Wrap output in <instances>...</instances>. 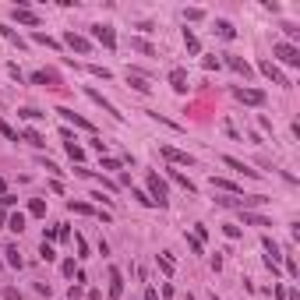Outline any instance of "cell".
Wrapping results in <instances>:
<instances>
[{"label":"cell","mask_w":300,"mask_h":300,"mask_svg":"<svg viewBox=\"0 0 300 300\" xmlns=\"http://www.w3.org/2000/svg\"><path fill=\"white\" fill-rule=\"evenodd\" d=\"M272 57H276L279 64H286V68H300V50L293 43H276V46H272ZM276 60H272V64H276Z\"/></svg>","instance_id":"obj_1"},{"label":"cell","mask_w":300,"mask_h":300,"mask_svg":"<svg viewBox=\"0 0 300 300\" xmlns=\"http://www.w3.org/2000/svg\"><path fill=\"white\" fill-rule=\"evenodd\" d=\"M145 180H149V198L159 205V209H166V202H170V198H166V180H162L159 173H149Z\"/></svg>","instance_id":"obj_2"},{"label":"cell","mask_w":300,"mask_h":300,"mask_svg":"<svg viewBox=\"0 0 300 300\" xmlns=\"http://www.w3.org/2000/svg\"><path fill=\"white\" fill-rule=\"evenodd\" d=\"M258 71H261V75L269 78V81H276L279 88H290V78L283 75V71H279V68H276L272 60H261V64H258Z\"/></svg>","instance_id":"obj_3"},{"label":"cell","mask_w":300,"mask_h":300,"mask_svg":"<svg viewBox=\"0 0 300 300\" xmlns=\"http://www.w3.org/2000/svg\"><path fill=\"white\" fill-rule=\"evenodd\" d=\"M162 159H170V162H177V166H194L198 159L191 155V152H180V149H173V145H162Z\"/></svg>","instance_id":"obj_4"},{"label":"cell","mask_w":300,"mask_h":300,"mask_svg":"<svg viewBox=\"0 0 300 300\" xmlns=\"http://www.w3.org/2000/svg\"><path fill=\"white\" fill-rule=\"evenodd\" d=\"M92 39L103 43L106 50H117V32H113L110 25H92Z\"/></svg>","instance_id":"obj_5"},{"label":"cell","mask_w":300,"mask_h":300,"mask_svg":"<svg viewBox=\"0 0 300 300\" xmlns=\"http://www.w3.org/2000/svg\"><path fill=\"white\" fill-rule=\"evenodd\" d=\"M233 95H237L240 103H247V106H261V103H265V92H261V88H233Z\"/></svg>","instance_id":"obj_6"},{"label":"cell","mask_w":300,"mask_h":300,"mask_svg":"<svg viewBox=\"0 0 300 300\" xmlns=\"http://www.w3.org/2000/svg\"><path fill=\"white\" fill-rule=\"evenodd\" d=\"M85 95H88V99H92L95 106H103V110H106L110 117H117V120H124V113H117V106H113L110 99H103V92H95V88H85Z\"/></svg>","instance_id":"obj_7"},{"label":"cell","mask_w":300,"mask_h":300,"mask_svg":"<svg viewBox=\"0 0 300 300\" xmlns=\"http://www.w3.org/2000/svg\"><path fill=\"white\" fill-rule=\"evenodd\" d=\"M11 18H14L18 25H28V28H39V14H32L28 7H14V11H11Z\"/></svg>","instance_id":"obj_8"},{"label":"cell","mask_w":300,"mask_h":300,"mask_svg":"<svg viewBox=\"0 0 300 300\" xmlns=\"http://www.w3.org/2000/svg\"><path fill=\"white\" fill-rule=\"evenodd\" d=\"M223 162H226V166H233L237 173H244V177H251V180H258V177H261V173H258V170H251V166H247L244 159H233V155H223Z\"/></svg>","instance_id":"obj_9"},{"label":"cell","mask_w":300,"mask_h":300,"mask_svg":"<svg viewBox=\"0 0 300 300\" xmlns=\"http://www.w3.org/2000/svg\"><path fill=\"white\" fill-rule=\"evenodd\" d=\"M124 293V276H120V269H110V300H120Z\"/></svg>","instance_id":"obj_10"},{"label":"cell","mask_w":300,"mask_h":300,"mask_svg":"<svg viewBox=\"0 0 300 300\" xmlns=\"http://www.w3.org/2000/svg\"><path fill=\"white\" fill-rule=\"evenodd\" d=\"M64 43H68V46H71V50H78V53H81V57H85V53H88V50H92V43H88V39H85V36H75V32H68V36H64Z\"/></svg>","instance_id":"obj_11"},{"label":"cell","mask_w":300,"mask_h":300,"mask_svg":"<svg viewBox=\"0 0 300 300\" xmlns=\"http://www.w3.org/2000/svg\"><path fill=\"white\" fill-rule=\"evenodd\" d=\"M212 28H216V36H219V39H226V43H233V39H237V28H233L226 18H216V25H212Z\"/></svg>","instance_id":"obj_12"},{"label":"cell","mask_w":300,"mask_h":300,"mask_svg":"<svg viewBox=\"0 0 300 300\" xmlns=\"http://www.w3.org/2000/svg\"><path fill=\"white\" fill-rule=\"evenodd\" d=\"M127 85H131L135 92H142V95H149V92H152L149 78H142V75H138V71H127Z\"/></svg>","instance_id":"obj_13"},{"label":"cell","mask_w":300,"mask_h":300,"mask_svg":"<svg viewBox=\"0 0 300 300\" xmlns=\"http://www.w3.org/2000/svg\"><path fill=\"white\" fill-rule=\"evenodd\" d=\"M4 261H7L11 269H21V265H25V258H21L18 244H7V247H4Z\"/></svg>","instance_id":"obj_14"},{"label":"cell","mask_w":300,"mask_h":300,"mask_svg":"<svg viewBox=\"0 0 300 300\" xmlns=\"http://www.w3.org/2000/svg\"><path fill=\"white\" fill-rule=\"evenodd\" d=\"M32 81H36V85H46V88H60V78H57V71H36V75H32Z\"/></svg>","instance_id":"obj_15"},{"label":"cell","mask_w":300,"mask_h":300,"mask_svg":"<svg viewBox=\"0 0 300 300\" xmlns=\"http://www.w3.org/2000/svg\"><path fill=\"white\" fill-rule=\"evenodd\" d=\"M226 68H229V71H237V75H244V78L254 75V71H251V64H247L244 57H226Z\"/></svg>","instance_id":"obj_16"},{"label":"cell","mask_w":300,"mask_h":300,"mask_svg":"<svg viewBox=\"0 0 300 300\" xmlns=\"http://www.w3.org/2000/svg\"><path fill=\"white\" fill-rule=\"evenodd\" d=\"M57 113H60V117H64V120H71V124H75V127H85V131H92V124H88V120H85V117H78L75 110H68V106H57Z\"/></svg>","instance_id":"obj_17"},{"label":"cell","mask_w":300,"mask_h":300,"mask_svg":"<svg viewBox=\"0 0 300 300\" xmlns=\"http://www.w3.org/2000/svg\"><path fill=\"white\" fill-rule=\"evenodd\" d=\"M170 85H173V92H187V71L184 68H173L170 71Z\"/></svg>","instance_id":"obj_18"},{"label":"cell","mask_w":300,"mask_h":300,"mask_svg":"<svg viewBox=\"0 0 300 300\" xmlns=\"http://www.w3.org/2000/svg\"><path fill=\"white\" fill-rule=\"evenodd\" d=\"M170 180H173V184H180V187H184L187 194H198V187H194V180H191V177H184L180 170H170Z\"/></svg>","instance_id":"obj_19"},{"label":"cell","mask_w":300,"mask_h":300,"mask_svg":"<svg viewBox=\"0 0 300 300\" xmlns=\"http://www.w3.org/2000/svg\"><path fill=\"white\" fill-rule=\"evenodd\" d=\"M240 219H244L247 226H261V229H265V226H272L269 216H258V212H247V209H240Z\"/></svg>","instance_id":"obj_20"},{"label":"cell","mask_w":300,"mask_h":300,"mask_svg":"<svg viewBox=\"0 0 300 300\" xmlns=\"http://www.w3.org/2000/svg\"><path fill=\"white\" fill-rule=\"evenodd\" d=\"M212 187H216V191H229L233 198H237V194L244 191L240 184H233V180H226V177H212Z\"/></svg>","instance_id":"obj_21"},{"label":"cell","mask_w":300,"mask_h":300,"mask_svg":"<svg viewBox=\"0 0 300 300\" xmlns=\"http://www.w3.org/2000/svg\"><path fill=\"white\" fill-rule=\"evenodd\" d=\"M184 46H187V53H198L202 50V43H198V36L191 28H184Z\"/></svg>","instance_id":"obj_22"},{"label":"cell","mask_w":300,"mask_h":300,"mask_svg":"<svg viewBox=\"0 0 300 300\" xmlns=\"http://www.w3.org/2000/svg\"><path fill=\"white\" fill-rule=\"evenodd\" d=\"M21 138H25V142H28V145H32V149H43V145H46V138H43V135H39V131H32V127H28V131H25V135H21Z\"/></svg>","instance_id":"obj_23"},{"label":"cell","mask_w":300,"mask_h":300,"mask_svg":"<svg viewBox=\"0 0 300 300\" xmlns=\"http://www.w3.org/2000/svg\"><path fill=\"white\" fill-rule=\"evenodd\" d=\"M155 265H159L162 276H173V258L170 254H155Z\"/></svg>","instance_id":"obj_24"},{"label":"cell","mask_w":300,"mask_h":300,"mask_svg":"<svg viewBox=\"0 0 300 300\" xmlns=\"http://www.w3.org/2000/svg\"><path fill=\"white\" fill-rule=\"evenodd\" d=\"M32 39H36L39 46H50V50H60V43H57V39H50L46 32H32Z\"/></svg>","instance_id":"obj_25"},{"label":"cell","mask_w":300,"mask_h":300,"mask_svg":"<svg viewBox=\"0 0 300 300\" xmlns=\"http://www.w3.org/2000/svg\"><path fill=\"white\" fill-rule=\"evenodd\" d=\"M28 216H39V219H43V216H46V202H43V198H32V202H28Z\"/></svg>","instance_id":"obj_26"},{"label":"cell","mask_w":300,"mask_h":300,"mask_svg":"<svg viewBox=\"0 0 300 300\" xmlns=\"http://www.w3.org/2000/svg\"><path fill=\"white\" fill-rule=\"evenodd\" d=\"M68 209L78 212V216H95V209H92V205H85V202H68Z\"/></svg>","instance_id":"obj_27"},{"label":"cell","mask_w":300,"mask_h":300,"mask_svg":"<svg viewBox=\"0 0 300 300\" xmlns=\"http://www.w3.org/2000/svg\"><path fill=\"white\" fill-rule=\"evenodd\" d=\"M131 46H135L138 53H145V57H155V46H152V43H145V39H131Z\"/></svg>","instance_id":"obj_28"},{"label":"cell","mask_w":300,"mask_h":300,"mask_svg":"<svg viewBox=\"0 0 300 300\" xmlns=\"http://www.w3.org/2000/svg\"><path fill=\"white\" fill-rule=\"evenodd\" d=\"M39 258H43V261H57V251H53V244H46V240H43V244H39Z\"/></svg>","instance_id":"obj_29"},{"label":"cell","mask_w":300,"mask_h":300,"mask_svg":"<svg viewBox=\"0 0 300 300\" xmlns=\"http://www.w3.org/2000/svg\"><path fill=\"white\" fill-rule=\"evenodd\" d=\"M131 198H135L138 205H145V209H152V205H155V202H152L149 194H145V191H138V187H131Z\"/></svg>","instance_id":"obj_30"},{"label":"cell","mask_w":300,"mask_h":300,"mask_svg":"<svg viewBox=\"0 0 300 300\" xmlns=\"http://www.w3.org/2000/svg\"><path fill=\"white\" fill-rule=\"evenodd\" d=\"M7 229H14V233H21V229H25V216H21V212H14V216L7 219Z\"/></svg>","instance_id":"obj_31"},{"label":"cell","mask_w":300,"mask_h":300,"mask_svg":"<svg viewBox=\"0 0 300 300\" xmlns=\"http://www.w3.org/2000/svg\"><path fill=\"white\" fill-rule=\"evenodd\" d=\"M18 117H21V120H39V117H46V113H39V110H32V106H21Z\"/></svg>","instance_id":"obj_32"},{"label":"cell","mask_w":300,"mask_h":300,"mask_svg":"<svg viewBox=\"0 0 300 300\" xmlns=\"http://www.w3.org/2000/svg\"><path fill=\"white\" fill-rule=\"evenodd\" d=\"M0 135H4L7 142H18V131H14V127H11L7 120H0Z\"/></svg>","instance_id":"obj_33"},{"label":"cell","mask_w":300,"mask_h":300,"mask_svg":"<svg viewBox=\"0 0 300 300\" xmlns=\"http://www.w3.org/2000/svg\"><path fill=\"white\" fill-rule=\"evenodd\" d=\"M68 155H71L75 162H81V159H85V149H81V145H75V142H68Z\"/></svg>","instance_id":"obj_34"},{"label":"cell","mask_w":300,"mask_h":300,"mask_svg":"<svg viewBox=\"0 0 300 300\" xmlns=\"http://www.w3.org/2000/svg\"><path fill=\"white\" fill-rule=\"evenodd\" d=\"M60 272H64V276H78V265H75V258H64V261H60Z\"/></svg>","instance_id":"obj_35"},{"label":"cell","mask_w":300,"mask_h":300,"mask_svg":"<svg viewBox=\"0 0 300 300\" xmlns=\"http://www.w3.org/2000/svg\"><path fill=\"white\" fill-rule=\"evenodd\" d=\"M184 18H187V21H202V18H205V11H202V7H187V11H184Z\"/></svg>","instance_id":"obj_36"},{"label":"cell","mask_w":300,"mask_h":300,"mask_svg":"<svg viewBox=\"0 0 300 300\" xmlns=\"http://www.w3.org/2000/svg\"><path fill=\"white\" fill-rule=\"evenodd\" d=\"M0 36H4V39H11L14 46H21V39H18V32H14V28H7V25H0Z\"/></svg>","instance_id":"obj_37"},{"label":"cell","mask_w":300,"mask_h":300,"mask_svg":"<svg viewBox=\"0 0 300 300\" xmlns=\"http://www.w3.org/2000/svg\"><path fill=\"white\" fill-rule=\"evenodd\" d=\"M88 71H92L95 78H103V81H110V78H113V71H106V68H99V64H92Z\"/></svg>","instance_id":"obj_38"},{"label":"cell","mask_w":300,"mask_h":300,"mask_svg":"<svg viewBox=\"0 0 300 300\" xmlns=\"http://www.w3.org/2000/svg\"><path fill=\"white\" fill-rule=\"evenodd\" d=\"M103 170H113V173H120L124 166H120V159H110V155H106V159H103Z\"/></svg>","instance_id":"obj_39"},{"label":"cell","mask_w":300,"mask_h":300,"mask_svg":"<svg viewBox=\"0 0 300 300\" xmlns=\"http://www.w3.org/2000/svg\"><path fill=\"white\" fill-rule=\"evenodd\" d=\"M0 297H4V300H21V293H18L14 286H4V290H0Z\"/></svg>","instance_id":"obj_40"},{"label":"cell","mask_w":300,"mask_h":300,"mask_svg":"<svg viewBox=\"0 0 300 300\" xmlns=\"http://www.w3.org/2000/svg\"><path fill=\"white\" fill-rule=\"evenodd\" d=\"M223 233H226V237H229V240H237V237H240V226L226 223V226H223Z\"/></svg>","instance_id":"obj_41"},{"label":"cell","mask_w":300,"mask_h":300,"mask_svg":"<svg viewBox=\"0 0 300 300\" xmlns=\"http://www.w3.org/2000/svg\"><path fill=\"white\" fill-rule=\"evenodd\" d=\"M184 240H187V247H191L194 254H202V240H194V237H187V233H184Z\"/></svg>","instance_id":"obj_42"},{"label":"cell","mask_w":300,"mask_h":300,"mask_svg":"<svg viewBox=\"0 0 300 300\" xmlns=\"http://www.w3.org/2000/svg\"><path fill=\"white\" fill-rule=\"evenodd\" d=\"M75 247H78V251H81V258L88 254V244H85V237H78V233H75Z\"/></svg>","instance_id":"obj_43"},{"label":"cell","mask_w":300,"mask_h":300,"mask_svg":"<svg viewBox=\"0 0 300 300\" xmlns=\"http://www.w3.org/2000/svg\"><path fill=\"white\" fill-rule=\"evenodd\" d=\"M202 64H205V71H216V68H219V57H205Z\"/></svg>","instance_id":"obj_44"},{"label":"cell","mask_w":300,"mask_h":300,"mask_svg":"<svg viewBox=\"0 0 300 300\" xmlns=\"http://www.w3.org/2000/svg\"><path fill=\"white\" fill-rule=\"evenodd\" d=\"M43 240H46V244L57 240V226H46V229H43Z\"/></svg>","instance_id":"obj_45"},{"label":"cell","mask_w":300,"mask_h":300,"mask_svg":"<svg viewBox=\"0 0 300 300\" xmlns=\"http://www.w3.org/2000/svg\"><path fill=\"white\" fill-rule=\"evenodd\" d=\"M36 293H43V297H50L53 290H50V283H36Z\"/></svg>","instance_id":"obj_46"},{"label":"cell","mask_w":300,"mask_h":300,"mask_svg":"<svg viewBox=\"0 0 300 300\" xmlns=\"http://www.w3.org/2000/svg\"><path fill=\"white\" fill-rule=\"evenodd\" d=\"M283 28H286V36H290V39H297V36H300V28H297V25H290V21H286Z\"/></svg>","instance_id":"obj_47"},{"label":"cell","mask_w":300,"mask_h":300,"mask_svg":"<svg viewBox=\"0 0 300 300\" xmlns=\"http://www.w3.org/2000/svg\"><path fill=\"white\" fill-rule=\"evenodd\" d=\"M145 300H159V293H155V290L149 286V290H145Z\"/></svg>","instance_id":"obj_48"},{"label":"cell","mask_w":300,"mask_h":300,"mask_svg":"<svg viewBox=\"0 0 300 300\" xmlns=\"http://www.w3.org/2000/svg\"><path fill=\"white\" fill-rule=\"evenodd\" d=\"M0 194H7V184H4V177H0Z\"/></svg>","instance_id":"obj_49"}]
</instances>
